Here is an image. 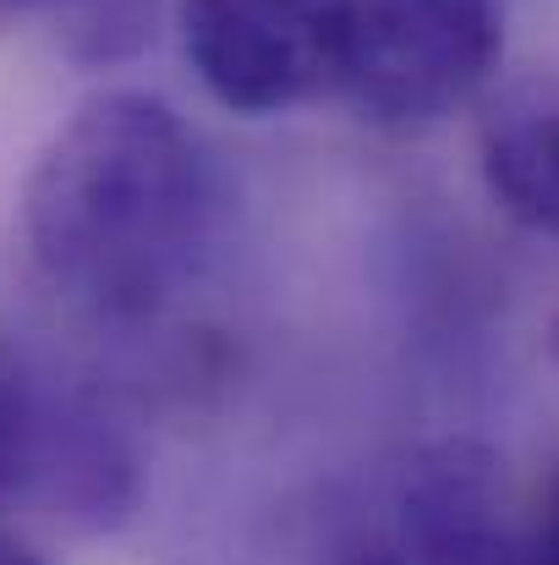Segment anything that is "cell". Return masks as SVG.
Segmentation results:
<instances>
[{"label": "cell", "mask_w": 559, "mask_h": 565, "mask_svg": "<svg viewBox=\"0 0 559 565\" xmlns=\"http://www.w3.org/2000/svg\"><path fill=\"white\" fill-rule=\"evenodd\" d=\"M400 565H516L522 527L494 450L444 439L422 450L400 483Z\"/></svg>", "instance_id": "cell-5"}, {"label": "cell", "mask_w": 559, "mask_h": 565, "mask_svg": "<svg viewBox=\"0 0 559 565\" xmlns=\"http://www.w3.org/2000/svg\"><path fill=\"white\" fill-rule=\"evenodd\" d=\"M516 565H559V472L549 478L533 522L522 527V555Z\"/></svg>", "instance_id": "cell-7"}, {"label": "cell", "mask_w": 559, "mask_h": 565, "mask_svg": "<svg viewBox=\"0 0 559 565\" xmlns=\"http://www.w3.org/2000/svg\"><path fill=\"white\" fill-rule=\"evenodd\" d=\"M33 6H50V0H0V17H17V11H33Z\"/></svg>", "instance_id": "cell-10"}, {"label": "cell", "mask_w": 559, "mask_h": 565, "mask_svg": "<svg viewBox=\"0 0 559 565\" xmlns=\"http://www.w3.org/2000/svg\"><path fill=\"white\" fill-rule=\"evenodd\" d=\"M225 177L208 143L154 94L83 99L22 188V242L44 291L105 335L165 324L208 275Z\"/></svg>", "instance_id": "cell-1"}, {"label": "cell", "mask_w": 559, "mask_h": 565, "mask_svg": "<svg viewBox=\"0 0 559 565\" xmlns=\"http://www.w3.org/2000/svg\"><path fill=\"white\" fill-rule=\"evenodd\" d=\"M494 203L538 236H559V88L505 94L477 138Z\"/></svg>", "instance_id": "cell-6"}, {"label": "cell", "mask_w": 559, "mask_h": 565, "mask_svg": "<svg viewBox=\"0 0 559 565\" xmlns=\"http://www.w3.org/2000/svg\"><path fill=\"white\" fill-rule=\"evenodd\" d=\"M313 105H346L373 127L455 116L499 66V0H302Z\"/></svg>", "instance_id": "cell-2"}, {"label": "cell", "mask_w": 559, "mask_h": 565, "mask_svg": "<svg viewBox=\"0 0 559 565\" xmlns=\"http://www.w3.org/2000/svg\"><path fill=\"white\" fill-rule=\"evenodd\" d=\"M0 565H50V561H44V555H33L17 533H6V527H0Z\"/></svg>", "instance_id": "cell-8"}, {"label": "cell", "mask_w": 559, "mask_h": 565, "mask_svg": "<svg viewBox=\"0 0 559 565\" xmlns=\"http://www.w3.org/2000/svg\"><path fill=\"white\" fill-rule=\"evenodd\" d=\"M182 50L208 99L230 116L313 105L302 0H182Z\"/></svg>", "instance_id": "cell-4"}, {"label": "cell", "mask_w": 559, "mask_h": 565, "mask_svg": "<svg viewBox=\"0 0 559 565\" xmlns=\"http://www.w3.org/2000/svg\"><path fill=\"white\" fill-rule=\"evenodd\" d=\"M341 565H400V555L395 550H373V555H352V561H341Z\"/></svg>", "instance_id": "cell-9"}, {"label": "cell", "mask_w": 559, "mask_h": 565, "mask_svg": "<svg viewBox=\"0 0 559 565\" xmlns=\"http://www.w3.org/2000/svg\"><path fill=\"white\" fill-rule=\"evenodd\" d=\"M143 505L127 423L44 352L0 335V511L110 533Z\"/></svg>", "instance_id": "cell-3"}]
</instances>
